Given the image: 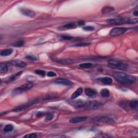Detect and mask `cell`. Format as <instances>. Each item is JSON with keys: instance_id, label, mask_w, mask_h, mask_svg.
Returning <instances> with one entry per match:
<instances>
[{"instance_id": "23", "label": "cell", "mask_w": 138, "mask_h": 138, "mask_svg": "<svg viewBox=\"0 0 138 138\" xmlns=\"http://www.w3.org/2000/svg\"><path fill=\"white\" fill-rule=\"evenodd\" d=\"M100 95H101V96H102L103 97L107 98V97H108L109 96H110V93L108 90L106 89V88H104V89H102L101 90Z\"/></svg>"}, {"instance_id": "18", "label": "cell", "mask_w": 138, "mask_h": 138, "mask_svg": "<svg viewBox=\"0 0 138 138\" xmlns=\"http://www.w3.org/2000/svg\"><path fill=\"white\" fill-rule=\"evenodd\" d=\"M100 80L101 83H103V84H105L106 85L111 84L113 82L112 79L110 77H107L101 78L100 79Z\"/></svg>"}, {"instance_id": "8", "label": "cell", "mask_w": 138, "mask_h": 138, "mask_svg": "<svg viewBox=\"0 0 138 138\" xmlns=\"http://www.w3.org/2000/svg\"><path fill=\"white\" fill-rule=\"evenodd\" d=\"M69 103L70 104H71V105L74 106L75 108H84L85 101L82 100H76V101H69Z\"/></svg>"}, {"instance_id": "26", "label": "cell", "mask_w": 138, "mask_h": 138, "mask_svg": "<svg viewBox=\"0 0 138 138\" xmlns=\"http://www.w3.org/2000/svg\"><path fill=\"white\" fill-rule=\"evenodd\" d=\"M24 44V42L23 40H20L16 42V43H15L13 44V46H15V47H21V46H23Z\"/></svg>"}, {"instance_id": "6", "label": "cell", "mask_w": 138, "mask_h": 138, "mask_svg": "<svg viewBox=\"0 0 138 138\" xmlns=\"http://www.w3.org/2000/svg\"><path fill=\"white\" fill-rule=\"evenodd\" d=\"M127 29L125 27H116L113 28L110 32V35L112 36H118L125 32Z\"/></svg>"}, {"instance_id": "13", "label": "cell", "mask_w": 138, "mask_h": 138, "mask_svg": "<svg viewBox=\"0 0 138 138\" xmlns=\"http://www.w3.org/2000/svg\"><path fill=\"white\" fill-rule=\"evenodd\" d=\"M23 72L22 71H20L17 73H16V74H12L11 76L9 77L8 78L7 80H6V83H11L12 82H14V80H16V79H17L18 78H19L21 75L22 74Z\"/></svg>"}, {"instance_id": "38", "label": "cell", "mask_w": 138, "mask_h": 138, "mask_svg": "<svg viewBox=\"0 0 138 138\" xmlns=\"http://www.w3.org/2000/svg\"><path fill=\"white\" fill-rule=\"evenodd\" d=\"M133 15L135 16H138V11H135L133 12Z\"/></svg>"}, {"instance_id": "11", "label": "cell", "mask_w": 138, "mask_h": 138, "mask_svg": "<svg viewBox=\"0 0 138 138\" xmlns=\"http://www.w3.org/2000/svg\"><path fill=\"white\" fill-rule=\"evenodd\" d=\"M55 83L56 84L63 85L65 86H70L72 85V83L70 80L64 78H59L57 79L55 81Z\"/></svg>"}, {"instance_id": "27", "label": "cell", "mask_w": 138, "mask_h": 138, "mask_svg": "<svg viewBox=\"0 0 138 138\" xmlns=\"http://www.w3.org/2000/svg\"><path fill=\"white\" fill-rule=\"evenodd\" d=\"M35 74H36L38 75H40L42 77H44L45 75V72L42 70H35Z\"/></svg>"}, {"instance_id": "29", "label": "cell", "mask_w": 138, "mask_h": 138, "mask_svg": "<svg viewBox=\"0 0 138 138\" xmlns=\"http://www.w3.org/2000/svg\"><path fill=\"white\" fill-rule=\"evenodd\" d=\"M53 117H54V115H53V113H49L47 114V116H46V117L45 121H50L53 118Z\"/></svg>"}, {"instance_id": "25", "label": "cell", "mask_w": 138, "mask_h": 138, "mask_svg": "<svg viewBox=\"0 0 138 138\" xmlns=\"http://www.w3.org/2000/svg\"><path fill=\"white\" fill-rule=\"evenodd\" d=\"M14 128V127L11 124H7L4 127V131L5 132H9L12 131Z\"/></svg>"}, {"instance_id": "22", "label": "cell", "mask_w": 138, "mask_h": 138, "mask_svg": "<svg viewBox=\"0 0 138 138\" xmlns=\"http://www.w3.org/2000/svg\"><path fill=\"white\" fill-rule=\"evenodd\" d=\"M113 10H114L113 7L107 6L103 8L102 9H101V12L103 14H107V13H110L111 11H112Z\"/></svg>"}, {"instance_id": "12", "label": "cell", "mask_w": 138, "mask_h": 138, "mask_svg": "<svg viewBox=\"0 0 138 138\" xmlns=\"http://www.w3.org/2000/svg\"><path fill=\"white\" fill-rule=\"evenodd\" d=\"M95 120L97 121L102 122H104V123H112V122H114V120L112 119L107 117H97V118H96Z\"/></svg>"}, {"instance_id": "4", "label": "cell", "mask_w": 138, "mask_h": 138, "mask_svg": "<svg viewBox=\"0 0 138 138\" xmlns=\"http://www.w3.org/2000/svg\"><path fill=\"white\" fill-rule=\"evenodd\" d=\"M33 86V84L32 83H28L27 84H25L21 86L17 87L13 90L12 93L13 95H17L22 93L25 91H27L30 90Z\"/></svg>"}, {"instance_id": "31", "label": "cell", "mask_w": 138, "mask_h": 138, "mask_svg": "<svg viewBox=\"0 0 138 138\" xmlns=\"http://www.w3.org/2000/svg\"><path fill=\"white\" fill-rule=\"evenodd\" d=\"M26 58L32 61H36L37 60V57L35 56H32V55H28L27 56H26Z\"/></svg>"}, {"instance_id": "5", "label": "cell", "mask_w": 138, "mask_h": 138, "mask_svg": "<svg viewBox=\"0 0 138 138\" xmlns=\"http://www.w3.org/2000/svg\"><path fill=\"white\" fill-rule=\"evenodd\" d=\"M103 106V104L97 101H85L84 106V108L90 109V110H94L101 107Z\"/></svg>"}, {"instance_id": "24", "label": "cell", "mask_w": 138, "mask_h": 138, "mask_svg": "<svg viewBox=\"0 0 138 138\" xmlns=\"http://www.w3.org/2000/svg\"><path fill=\"white\" fill-rule=\"evenodd\" d=\"M8 65L6 63H1L0 65V73L4 74L8 71Z\"/></svg>"}, {"instance_id": "34", "label": "cell", "mask_w": 138, "mask_h": 138, "mask_svg": "<svg viewBox=\"0 0 138 138\" xmlns=\"http://www.w3.org/2000/svg\"><path fill=\"white\" fill-rule=\"evenodd\" d=\"M73 38L71 36H62L61 38V40H66V41H69V40H72Z\"/></svg>"}, {"instance_id": "19", "label": "cell", "mask_w": 138, "mask_h": 138, "mask_svg": "<svg viewBox=\"0 0 138 138\" xmlns=\"http://www.w3.org/2000/svg\"><path fill=\"white\" fill-rule=\"evenodd\" d=\"M12 52H13V50L11 49H4V50H1V53H0V55H1V56H9L12 53Z\"/></svg>"}, {"instance_id": "2", "label": "cell", "mask_w": 138, "mask_h": 138, "mask_svg": "<svg viewBox=\"0 0 138 138\" xmlns=\"http://www.w3.org/2000/svg\"><path fill=\"white\" fill-rule=\"evenodd\" d=\"M138 21V19H125L123 17H116L107 20V22L110 24H122L125 23L127 24H135Z\"/></svg>"}, {"instance_id": "30", "label": "cell", "mask_w": 138, "mask_h": 138, "mask_svg": "<svg viewBox=\"0 0 138 138\" xmlns=\"http://www.w3.org/2000/svg\"><path fill=\"white\" fill-rule=\"evenodd\" d=\"M90 43H79L74 45L75 46H79V47H83V46H87L90 45Z\"/></svg>"}, {"instance_id": "32", "label": "cell", "mask_w": 138, "mask_h": 138, "mask_svg": "<svg viewBox=\"0 0 138 138\" xmlns=\"http://www.w3.org/2000/svg\"><path fill=\"white\" fill-rule=\"evenodd\" d=\"M83 29L85 31H93L95 29V28L92 27V26L87 25V26H85V27H83Z\"/></svg>"}, {"instance_id": "9", "label": "cell", "mask_w": 138, "mask_h": 138, "mask_svg": "<svg viewBox=\"0 0 138 138\" xmlns=\"http://www.w3.org/2000/svg\"><path fill=\"white\" fill-rule=\"evenodd\" d=\"M87 119V117H74V118H72L70 120V123L72 124H77V123H79V122H81L83 121H85Z\"/></svg>"}, {"instance_id": "20", "label": "cell", "mask_w": 138, "mask_h": 138, "mask_svg": "<svg viewBox=\"0 0 138 138\" xmlns=\"http://www.w3.org/2000/svg\"><path fill=\"white\" fill-rule=\"evenodd\" d=\"M57 62L59 63L62 64H71L74 63V60L71 59H60L57 60Z\"/></svg>"}, {"instance_id": "15", "label": "cell", "mask_w": 138, "mask_h": 138, "mask_svg": "<svg viewBox=\"0 0 138 138\" xmlns=\"http://www.w3.org/2000/svg\"><path fill=\"white\" fill-rule=\"evenodd\" d=\"M11 64L13 65L19 67H24L27 66V64L25 62L22 61H20V60H16V61H12L11 62Z\"/></svg>"}, {"instance_id": "10", "label": "cell", "mask_w": 138, "mask_h": 138, "mask_svg": "<svg viewBox=\"0 0 138 138\" xmlns=\"http://www.w3.org/2000/svg\"><path fill=\"white\" fill-rule=\"evenodd\" d=\"M77 25H76L75 23H69V24H66L65 25H62L58 28L59 30H69V29H74L77 28Z\"/></svg>"}, {"instance_id": "36", "label": "cell", "mask_w": 138, "mask_h": 138, "mask_svg": "<svg viewBox=\"0 0 138 138\" xmlns=\"http://www.w3.org/2000/svg\"><path fill=\"white\" fill-rule=\"evenodd\" d=\"M44 115V113H43V112H38L37 114H36V116L37 117H41Z\"/></svg>"}, {"instance_id": "1", "label": "cell", "mask_w": 138, "mask_h": 138, "mask_svg": "<svg viewBox=\"0 0 138 138\" xmlns=\"http://www.w3.org/2000/svg\"><path fill=\"white\" fill-rule=\"evenodd\" d=\"M113 77L117 82L123 84H132L136 82V78L134 76L123 72H114Z\"/></svg>"}, {"instance_id": "37", "label": "cell", "mask_w": 138, "mask_h": 138, "mask_svg": "<svg viewBox=\"0 0 138 138\" xmlns=\"http://www.w3.org/2000/svg\"><path fill=\"white\" fill-rule=\"evenodd\" d=\"M85 24L84 21H79L78 22V25H83Z\"/></svg>"}, {"instance_id": "7", "label": "cell", "mask_w": 138, "mask_h": 138, "mask_svg": "<svg viewBox=\"0 0 138 138\" xmlns=\"http://www.w3.org/2000/svg\"><path fill=\"white\" fill-rule=\"evenodd\" d=\"M20 11L22 14L25 15V16H27L32 17V18L34 17L36 15L35 12L30 9L22 8V9H20Z\"/></svg>"}, {"instance_id": "14", "label": "cell", "mask_w": 138, "mask_h": 138, "mask_svg": "<svg viewBox=\"0 0 138 138\" xmlns=\"http://www.w3.org/2000/svg\"><path fill=\"white\" fill-rule=\"evenodd\" d=\"M85 93L86 95L89 97H94L96 95H97V93L96 90L92 89V88H85Z\"/></svg>"}, {"instance_id": "3", "label": "cell", "mask_w": 138, "mask_h": 138, "mask_svg": "<svg viewBox=\"0 0 138 138\" xmlns=\"http://www.w3.org/2000/svg\"><path fill=\"white\" fill-rule=\"evenodd\" d=\"M108 66L111 68L116 69L120 70H126L127 67V65L121 61H117L114 59H110L108 61Z\"/></svg>"}, {"instance_id": "33", "label": "cell", "mask_w": 138, "mask_h": 138, "mask_svg": "<svg viewBox=\"0 0 138 138\" xmlns=\"http://www.w3.org/2000/svg\"><path fill=\"white\" fill-rule=\"evenodd\" d=\"M36 137H37V134L36 133L28 134L24 136V138H35Z\"/></svg>"}, {"instance_id": "17", "label": "cell", "mask_w": 138, "mask_h": 138, "mask_svg": "<svg viewBox=\"0 0 138 138\" xmlns=\"http://www.w3.org/2000/svg\"><path fill=\"white\" fill-rule=\"evenodd\" d=\"M29 105H22L18 106L17 107L15 108L12 111L15 112H22L23 111H25L29 108Z\"/></svg>"}, {"instance_id": "28", "label": "cell", "mask_w": 138, "mask_h": 138, "mask_svg": "<svg viewBox=\"0 0 138 138\" xmlns=\"http://www.w3.org/2000/svg\"><path fill=\"white\" fill-rule=\"evenodd\" d=\"M130 107L132 108H135L138 105V101L137 100H132L130 102Z\"/></svg>"}, {"instance_id": "21", "label": "cell", "mask_w": 138, "mask_h": 138, "mask_svg": "<svg viewBox=\"0 0 138 138\" xmlns=\"http://www.w3.org/2000/svg\"><path fill=\"white\" fill-rule=\"evenodd\" d=\"M95 66L94 65L91 63H82L79 64V66L81 68L83 69H89V68H92Z\"/></svg>"}, {"instance_id": "35", "label": "cell", "mask_w": 138, "mask_h": 138, "mask_svg": "<svg viewBox=\"0 0 138 138\" xmlns=\"http://www.w3.org/2000/svg\"><path fill=\"white\" fill-rule=\"evenodd\" d=\"M47 75L48 77H54V76H56V74L55 72H53V71H49L47 74Z\"/></svg>"}, {"instance_id": "16", "label": "cell", "mask_w": 138, "mask_h": 138, "mask_svg": "<svg viewBox=\"0 0 138 138\" xmlns=\"http://www.w3.org/2000/svg\"><path fill=\"white\" fill-rule=\"evenodd\" d=\"M83 93V88L81 87H79L75 90V92L73 93L71 96V99H74L78 97L79 96L81 95Z\"/></svg>"}]
</instances>
